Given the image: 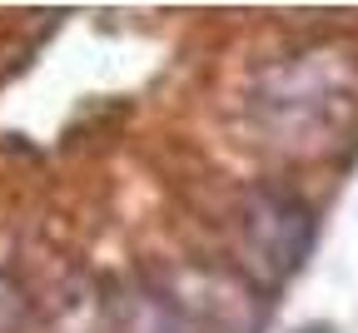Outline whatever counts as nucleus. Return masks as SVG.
<instances>
[{"label": "nucleus", "mask_w": 358, "mask_h": 333, "mask_svg": "<svg viewBox=\"0 0 358 333\" xmlns=\"http://www.w3.org/2000/svg\"><path fill=\"white\" fill-rule=\"evenodd\" d=\"M244 110L289 155H324L358 120V70L329 50H303L254 75Z\"/></svg>", "instance_id": "obj_1"}, {"label": "nucleus", "mask_w": 358, "mask_h": 333, "mask_svg": "<svg viewBox=\"0 0 358 333\" xmlns=\"http://www.w3.org/2000/svg\"><path fill=\"white\" fill-rule=\"evenodd\" d=\"M313 239H319V219L289 189H254L239 209V264L264 289L289 283L303 269Z\"/></svg>", "instance_id": "obj_2"}, {"label": "nucleus", "mask_w": 358, "mask_h": 333, "mask_svg": "<svg viewBox=\"0 0 358 333\" xmlns=\"http://www.w3.org/2000/svg\"><path fill=\"white\" fill-rule=\"evenodd\" d=\"M259 309H249V294L234 283L204 278V294L169 289L155 299V323L150 333H254Z\"/></svg>", "instance_id": "obj_3"}]
</instances>
